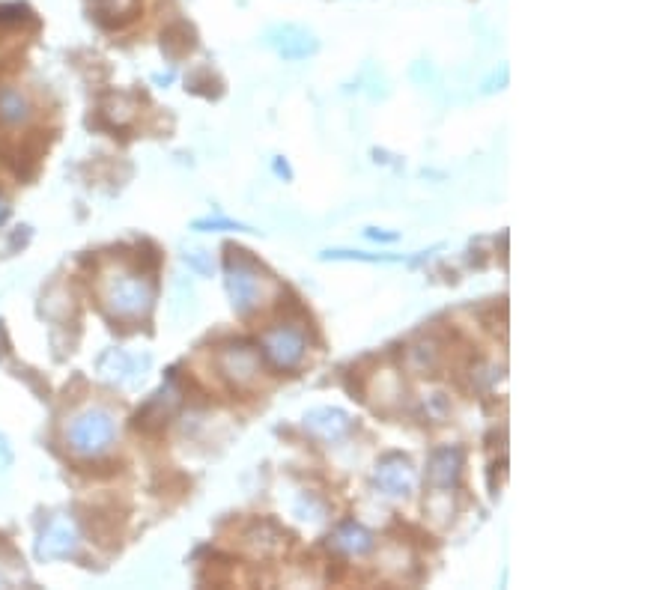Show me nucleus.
<instances>
[{
	"label": "nucleus",
	"mask_w": 671,
	"mask_h": 590,
	"mask_svg": "<svg viewBox=\"0 0 671 590\" xmlns=\"http://www.w3.org/2000/svg\"><path fill=\"white\" fill-rule=\"evenodd\" d=\"M424 406H427V412H430L436 421H442V418L451 412V403H448V397H445V394H430V397L424 400Z\"/></svg>",
	"instance_id": "a211bd4d"
},
{
	"label": "nucleus",
	"mask_w": 671,
	"mask_h": 590,
	"mask_svg": "<svg viewBox=\"0 0 671 590\" xmlns=\"http://www.w3.org/2000/svg\"><path fill=\"white\" fill-rule=\"evenodd\" d=\"M320 260H355V263H403L406 257H391V254H367V251H323Z\"/></svg>",
	"instance_id": "dca6fc26"
},
{
	"label": "nucleus",
	"mask_w": 671,
	"mask_h": 590,
	"mask_svg": "<svg viewBox=\"0 0 671 590\" xmlns=\"http://www.w3.org/2000/svg\"><path fill=\"white\" fill-rule=\"evenodd\" d=\"M275 173H278V176H287V179H293V170H290V167H287V161H281V158L275 161Z\"/></svg>",
	"instance_id": "5701e85b"
},
{
	"label": "nucleus",
	"mask_w": 671,
	"mask_h": 590,
	"mask_svg": "<svg viewBox=\"0 0 671 590\" xmlns=\"http://www.w3.org/2000/svg\"><path fill=\"white\" fill-rule=\"evenodd\" d=\"M373 483L388 498H409L415 492V468L403 453H388L385 459H379L373 471Z\"/></svg>",
	"instance_id": "6e6552de"
},
{
	"label": "nucleus",
	"mask_w": 671,
	"mask_h": 590,
	"mask_svg": "<svg viewBox=\"0 0 671 590\" xmlns=\"http://www.w3.org/2000/svg\"><path fill=\"white\" fill-rule=\"evenodd\" d=\"M218 370L236 388H251L260 379V355L248 343H230L218 352Z\"/></svg>",
	"instance_id": "0eeeda50"
},
{
	"label": "nucleus",
	"mask_w": 671,
	"mask_h": 590,
	"mask_svg": "<svg viewBox=\"0 0 671 590\" xmlns=\"http://www.w3.org/2000/svg\"><path fill=\"white\" fill-rule=\"evenodd\" d=\"M182 263H185L194 275H200V278H212V272H215V260H212V254H209L206 248H188V251L182 254Z\"/></svg>",
	"instance_id": "f3484780"
},
{
	"label": "nucleus",
	"mask_w": 671,
	"mask_h": 590,
	"mask_svg": "<svg viewBox=\"0 0 671 590\" xmlns=\"http://www.w3.org/2000/svg\"><path fill=\"white\" fill-rule=\"evenodd\" d=\"M263 349L269 355V361L281 370H296L308 352V343H305V334L293 325H278V328H269L263 334Z\"/></svg>",
	"instance_id": "20e7f679"
},
{
	"label": "nucleus",
	"mask_w": 671,
	"mask_h": 590,
	"mask_svg": "<svg viewBox=\"0 0 671 590\" xmlns=\"http://www.w3.org/2000/svg\"><path fill=\"white\" fill-rule=\"evenodd\" d=\"M463 450L454 447V444H445L439 447L430 462H427V480L436 486V489H448L460 480V471H463Z\"/></svg>",
	"instance_id": "9d476101"
},
{
	"label": "nucleus",
	"mask_w": 671,
	"mask_h": 590,
	"mask_svg": "<svg viewBox=\"0 0 671 590\" xmlns=\"http://www.w3.org/2000/svg\"><path fill=\"white\" fill-rule=\"evenodd\" d=\"M102 298L111 313H117L123 319H138V316L150 313V307L156 301V287L141 275L114 272V275H108V281L102 287Z\"/></svg>",
	"instance_id": "7ed1b4c3"
},
{
	"label": "nucleus",
	"mask_w": 671,
	"mask_h": 590,
	"mask_svg": "<svg viewBox=\"0 0 671 590\" xmlns=\"http://www.w3.org/2000/svg\"><path fill=\"white\" fill-rule=\"evenodd\" d=\"M9 465H12V450H9L6 439L0 436V468H9Z\"/></svg>",
	"instance_id": "412c9836"
},
{
	"label": "nucleus",
	"mask_w": 671,
	"mask_h": 590,
	"mask_svg": "<svg viewBox=\"0 0 671 590\" xmlns=\"http://www.w3.org/2000/svg\"><path fill=\"white\" fill-rule=\"evenodd\" d=\"M135 9H138V0H96V15L105 24H120L132 18Z\"/></svg>",
	"instance_id": "4468645a"
},
{
	"label": "nucleus",
	"mask_w": 671,
	"mask_h": 590,
	"mask_svg": "<svg viewBox=\"0 0 671 590\" xmlns=\"http://www.w3.org/2000/svg\"><path fill=\"white\" fill-rule=\"evenodd\" d=\"M409 367H412L415 373H421V376L433 373V370L439 367V349H436V343H433V340H427V343H415V346L409 349Z\"/></svg>",
	"instance_id": "ddd939ff"
},
{
	"label": "nucleus",
	"mask_w": 671,
	"mask_h": 590,
	"mask_svg": "<svg viewBox=\"0 0 671 590\" xmlns=\"http://www.w3.org/2000/svg\"><path fill=\"white\" fill-rule=\"evenodd\" d=\"M224 284L230 304L239 316H251L257 307L266 304V298L272 293V281L269 275L245 257V251H230L227 266H224Z\"/></svg>",
	"instance_id": "f03ea898"
},
{
	"label": "nucleus",
	"mask_w": 671,
	"mask_h": 590,
	"mask_svg": "<svg viewBox=\"0 0 671 590\" xmlns=\"http://www.w3.org/2000/svg\"><path fill=\"white\" fill-rule=\"evenodd\" d=\"M266 45L284 60H308L320 51V39L302 24H278L266 33Z\"/></svg>",
	"instance_id": "39448f33"
},
{
	"label": "nucleus",
	"mask_w": 671,
	"mask_h": 590,
	"mask_svg": "<svg viewBox=\"0 0 671 590\" xmlns=\"http://www.w3.org/2000/svg\"><path fill=\"white\" fill-rule=\"evenodd\" d=\"M191 230L197 233H254L248 224L242 221H233V218H224V215H209V218H197L191 224Z\"/></svg>",
	"instance_id": "2eb2a0df"
},
{
	"label": "nucleus",
	"mask_w": 671,
	"mask_h": 590,
	"mask_svg": "<svg viewBox=\"0 0 671 590\" xmlns=\"http://www.w3.org/2000/svg\"><path fill=\"white\" fill-rule=\"evenodd\" d=\"M24 6H18V3H9V6H0V21H18V18H24Z\"/></svg>",
	"instance_id": "aec40b11"
},
{
	"label": "nucleus",
	"mask_w": 671,
	"mask_h": 590,
	"mask_svg": "<svg viewBox=\"0 0 671 590\" xmlns=\"http://www.w3.org/2000/svg\"><path fill=\"white\" fill-rule=\"evenodd\" d=\"M30 114H33L30 99L21 90H15V87L0 90V123L3 126H21L30 120Z\"/></svg>",
	"instance_id": "f8f14e48"
},
{
	"label": "nucleus",
	"mask_w": 671,
	"mask_h": 590,
	"mask_svg": "<svg viewBox=\"0 0 671 590\" xmlns=\"http://www.w3.org/2000/svg\"><path fill=\"white\" fill-rule=\"evenodd\" d=\"M332 543H335V549H340L343 555H352V558H361V555L373 552V546H376L373 534H370L367 528L355 525V522L340 525L337 534L332 537Z\"/></svg>",
	"instance_id": "9b49d317"
},
{
	"label": "nucleus",
	"mask_w": 671,
	"mask_h": 590,
	"mask_svg": "<svg viewBox=\"0 0 671 590\" xmlns=\"http://www.w3.org/2000/svg\"><path fill=\"white\" fill-rule=\"evenodd\" d=\"M9 215H12V206H9V200H6V197L0 194V227H3L6 221H9Z\"/></svg>",
	"instance_id": "4be33fe9"
},
{
	"label": "nucleus",
	"mask_w": 671,
	"mask_h": 590,
	"mask_svg": "<svg viewBox=\"0 0 671 590\" xmlns=\"http://www.w3.org/2000/svg\"><path fill=\"white\" fill-rule=\"evenodd\" d=\"M364 239H370V242H397L400 239V233L397 230H379V227H367L364 230Z\"/></svg>",
	"instance_id": "6ab92c4d"
},
{
	"label": "nucleus",
	"mask_w": 671,
	"mask_h": 590,
	"mask_svg": "<svg viewBox=\"0 0 671 590\" xmlns=\"http://www.w3.org/2000/svg\"><path fill=\"white\" fill-rule=\"evenodd\" d=\"M78 528L69 516H57L51 519L39 540H36V558L39 561H66L78 552Z\"/></svg>",
	"instance_id": "423d86ee"
},
{
	"label": "nucleus",
	"mask_w": 671,
	"mask_h": 590,
	"mask_svg": "<svg viewBox=\"0 0 671 590\" xmlns=\"http://www.w3.org/2000/svg\"><path fill=\"white\" fill-rule=\"evenodd\" d=\"M305 430L314 436V439H320V442L326 444H335L340 439H346L349 436V430H352V418H349V412H343V409H337V406H320V409H311V412H305Z\"/></svg>",
	"instance_id": "1a4fd4ad"
},
{
	"label": "nucleus",
	"mask_w": 671,
	"mask_h": 590,
	"mask_svg": "<svg viewBox=\"0 0 671 590\" xmlns=\"http://www.w3.org/2000/svg\"><path fill=\"white\" fill-rule=\"evenodd\" d=\"M117 418L105 406H90L66 424V447L81 459H96L117 442Z\"/></svg>",
	"instance_id": "f257e3e1"
}]
</instances>
